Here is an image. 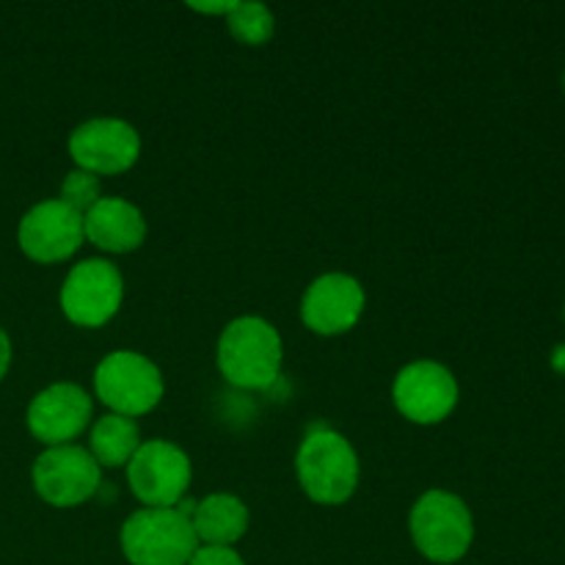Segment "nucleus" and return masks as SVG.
<instances>
[{
    "label": "nucleus",
    "instance_id": "obj_1",
    "mask_svg": "<svg viewBox=\"0 0 565 565\" xmlns=\"http://www.w3.org/2000/svg\"><path fill=\"white\" fill-rule=\"evenodd\" d=\"M215 364L226 384L246 392H263L279 381L285 364V342L259 315H241L224 326L215 345Z\"/></svg>",
    "mask_w": 565,
    "mask_h": 565
},
{
    "label": "nucleus",
    "instance_id": "obj_2",
    "mask_svg": "<svg viewBox=\"0 0 565 565\" xmlns=\"http://www.w3.org/2000/svg\"><path fill=\"white\" fill-rule=\"evenodd\" d=\"M296 478L309 500L337 508L356 494L362 463L340 430L312 425L296 450Z\"/></svg>",
    "mask_w": 565,
    "mask_h": 565
},
{
    "label": "nucleus",
    "instance_id": "obj_3",
    "mask_svg": "<svg viewBox=\"0 0 565 565\" xmlns=\"http://www.w3.org/2000/svg\"><path fill=\"white\" fill-rule=\"evenodd\" d=\"M408 535L425 561L452 565L475 544V519L467 502L447 489H430L408 513Z\"/></svg>",
    "mask_w": 565,
    "mask_h": 565
},
{
    "label": "nucleus",
    "instance_id": "obj_4",
    "mask_svg": "<svg viewBox=\"0 0 565 565\" xmlns=\"http://www.w3.org/2000/svg\"><path fill=\"white\" fill-rule=\"evenodd\" d=\"M119 546L130 565H188L199 539L180 508H138L121 524Z\"/></svg>",
    "mask_w": 565,
    "mask_h": 565
},
{
    "label": "nucleus",
    "instance_id": "obj_5",
    "mask_svg": "<svg viewBox=\"0 0 565 565\" xmlns=\"http://www.w3.org/2000/svg\"><path fill=\"white\" fill-rule=\"evenodd\" d=\"M94 395L110 414L143 417L154 412L166 395L158 364L138 351H110L94 370Z\"/></svg>",
    "mask_w": 565,
    "mask_h": 565
},
{
    "label": "nucleus",
    "instance_id": "obj_6",
    "mask_svg": "<svg viewBox=\"0 0 565 565\" xmlns=\"http://www.w3.org/2000/svg\"><path fill=\"white\" fill-rule=\"evenodd\" d=\"M58 303L70 323L81 329H103L125 303V276L105 257L81 259L61 285Z\"/></svg>",
    "mask_w": 565,
    "mask_h": 565
},
{
    "label": "nucleus",
    "instance_id": "obj_7",
    "mask_svg": "<svg viewBox=\"0 0 565 565\" xmlns=\"http://www.w3.org/2000/svg\"><path fill=\"white\" fill-rule=\"evenodd\" d=\"M127 486L143 508H177L193 483V463L180 445L149 439L125 467Z\"/></svg>",
    "mask_w": 565,
    "mask_h": 565
},
{
    "label": "nucleus",
    "instance_id": "obj_8",
    "mask_svg": "<svg viewBox=\"0 0 565 565\" xmlns=\"http://www.w3.org/2000/svg\"><path fill=\"white\" fill-rule=\"evenodd\" d=\"M31 483L47 505L77 508L99 494L103 467L81 445L44 447L31 467Z\"/></svg>",
    "mask_w": 565,
    "mask_h": 565
},
{
    "label": "nucleus",
    "instance_id": "obj_9",
    "mask_svg": "<svg viewBox=\"0 0 565 565\" xmlns=\"http://www.w3.org/2000/svg\"><path fill=\"white\" fill-rule=\"evenodd\" d=\"M70 158L75 169L94 177H116L130 171L141 158V136L127 119L94 116L70 132Z\"/></svg>",
    "mask_w": 565,
    "mask_h": 565
},
{
    "label": "nucleus",
    "instance_id": "obj_10",
    "mask_svg": "<svg viewBox=\"0 0 565 565\" xmlns=\"http://www.w3.org/2000/svg\"><path fill=\"white\" fill-rule=\"evenodd\" d=\"M461 386L450 367L434 359H417L392 381V403L414 425H439L458 408Z\"/></svg>",
    "mask_w": 565,
    "mask_h": 565
},
{
    "label": "nucleus",
    "instance_id": "obj_11",
    "mask_svg": "<svg viewBox=\"0 0 565 565\" xmlns=\"http://www.w3.org/2000/svg\"><path fill=\"white\" fill-rule=\"evenodd\" d=\"M17 243L28 259L39 265H58L75 257L86 243L83 215L61 199H44L33 204L17 226Z\"/></svg>",
    "mask_w": 565,
    "mask_h": 565
},
{
    "label": "nucleus",
    "instance_id": "obj_12",
    "mask_svg": "<svg viewBox=\"0 0 565 565\" xmlns=\"http://www.w3.org/2000/svg\"><path fill=\"white\" fill-rule=\"evenodd\" d=\"M94 401L83 386L72 381H58V384L44 386L28 403L25 423L28 430L44 447L75 445L77 436L92 428Z\"/></svg>",
    "mask_w": 565,
    "mask_h": 565
},
{
    "label": "nucleus",
    "instance_id": "obj_13",
    "mask_svg": "<svg viewBox=\"0 0 565 565\" xmlns=\"http://www.w3.org/2000/svg\"><path fill=\"white\" fill-rule=\"evenodd\" d=\"M364 307H367V292L362 281L342 270H331L320 274L303 290L301 320L315 334L340 337L362 320Z\"/></svg>",
    "mask_w": 565,
    "mask_h": 565
},
{
    "label": "nucleus",
    "instance_id": "obj_14",
    "mask_svg": "<svg viewBox=\"0 0 565 565\" xmlns=\"http://www.w3.org/2000/svg\"><path fill=\"white\" fill-rule=\"evenodd\" d=\"M147 218L141 207L125 196H103L83 215L86 243L105 254H130L147 241Z\"/></svg>",
    "mask_w": 565,
    "mask_h": 565
},
{
    "label": "nucleus",
    "instance_id": "obj_15",
    "mask_svg": "<svg viewBox=\"0 0 565 565\" xmlns=\"http://www.w3.org/2000/svg\"><path fill=\"white\" fill-rule=\"evenodd\" d=\"M193 533L202 546H235L248 533V505L235 494H210L193 508Z\"/></svg>",
    "mask_w": 565,
    "mask_h": 565
},
{
    "label": "nucleus",
    "instance_id": "obj_16",
    "mask_svg": "<svg viewBox=\"0 0 565 565\" xmlns=\"http://www.w3.org/2000/svg\"><path fill=\"white\" fill-rule=\"evenodd\" d=\"M143 445L136 419L121 414H103L88 428V447L94 461L103 469H125Z\"/></svg>",
    "mask_w": 565,
    "mask_h": 565
},
{
    "label": "nucleus",
    "instance_id": "obj_17",
    "mask_svg": "<svg viewBox=\"0 0 565 565\" xmlns=\"http://www.w3.org/2000/svg\"><path fill=\"white\" fill-rule=\"evenodd\" d=\"M224 22L232 39L246 44V47H263L276 33L274 11L265 3H254V0H237L235 9L224 17Z\"/></svg>",
    "mask_w": 565,
    "mask_h": 565
},
{
    "label": "nucleus",
    "instance_id": "obj_18",
    "mask_svg": "<svg viewBox=\"0 0 565 565\" xmlns=\"http://www.w3.org/2000/svg\"><path fill=\"white\" fill-rule=\"evenodd\" d=\"M103 196V180L83 169H72L70 174L64 177V182H61L58 199L64 204H70L72 210H77L81 215H86Z\"/></svg>",
    "mask_w": 565,
    "mask_h": 565
},
{
    "label": "nucleus",
    "instance_id": "obj_19",
    "mask_svg": "<svg viewBox=\"0 0 565 565\" xmlns=\"http://www.w3.org/2000/svg\"><path fill=\"white\" fill-rule=\"evenodd\" d=\"M188 565H246L235 546H202L193 552Z\"/></svg>",
    "mask_w": 565,
    "mask_h": 565
},
{
    "label": "nucleus",
    "instance_id": "obj_20",
    "mask_svg": "<svg viewBox=\"0 0 565 565\" xmlns=\"http://www.w3.org/2000/svg\"><path fill=\"white\" fill-rule=\"evenodd\" d=\"M237 0H204V3H199V0H191L188 3V9L196 11V14H213V17H226L232 9H235Z\"/></svg>",
    "mask_w": 565,
    "mask_h": 565
},
{
    "label": "nucleus",
    "instance_id": "obj_21",
    "mask_svg": "<svg viewBox=\"0 0 565 565\" xmlns=\"http://www.w3.org/2000/svg\"><path fill=\"white\" fill-rule=\"evenodd\" d=\"M9 367H11V340L3 331V326H0V381L6 379Z\"/></svg>",
    "mask_w": 565,
    "mask_h": 565
},
{
    "label": "nucleus",
    "instance_id": "obj_22",
    "mask_svg": "<svg viewBox=\"0 0 565 565\" xmlns=\"http://www.w3.org/2000/svg\"><path fill=\"white\" fill-rule=\"evenodd\" d=\"M552 367H555L561 375H565V342L552 351Z\"/></svg>",
    "mask_w": 565,
    "mask_h": 565
},
{
    "label": "nucleus",
    "instance_id": "obj_23",
    "mask_svg": "<svg viewBox=\"0 0 565 565\" xmlns=\"http://www.w3.org/2000/svg\"><path fill=\"white\" fill-rule=\"evenodd\" d=\"M563 83H565V77H563Z\"/></svg>",
    "mask_w": 565,
    "mask_h": 565
}]
</instances>
